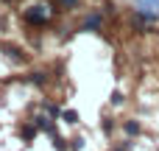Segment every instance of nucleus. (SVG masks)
Masks as SVG:
<instances>
[{"label": "nucleus", "instance_id": "obj_1", "mask_svg": "<svg viewBox=\"0 0 159 151\" xmlns=\"http://www.w3.org/2000/svg\"><path fill=\"white\" fill-rule=\"evenodd\" d=\"M22 20H25L28 25H45V22H48V8H45V6H31V8L22 11Z\"/></svg>", "mask_w": 159, "mask_h": 151}, {"label": "nucleus", "instance_id": "obj_2", "mask_svg": "<svg viewBox=\"0 0 159 151\" xmlns=\"http://www.w3.org/2000/svg\"><path fill=\"white\" fill-rule=\"evenodd\" d=\"M98 25H101V17H98V14H92V17L84 20V28H98Z\"/></svg>", "mask_w": 159, "mask_h": 151}, {"label": "nucleus", "instance_id": "obj_3", "mask_svg": "<svg viewBox=\"0 0 159 151\" xmlns=\"http://www.w3.org/2000/svg\"><path fill=\"white\" fill-rule=\"evenodd\" d=\"M137 3H140V6H148V8H154V11L159 14V0H137Z\"/></svg>", "mask_w": 159, "mask_h": 151}, {"label": "nucleus", "instance_id": "obj_4", "mask_svg": "<svg viewBox=\"0 0 159 151\" xmlns=\"http://www.w3.org/2000/svg\"><path fill=\"white\" fill-rule=\"evenodd\" d=\"M78 3H81V0H59V6H61V8H75Z\"/></svg>", "mask_w": 159, "mask_h": 151}, {"label": "nucleus", "instance_id": "obj_5", "mask_svg": "<svg viewBox=\"0 0 159 151\" xmlns=\"http://www.w3.org/2000/svg\"><path fill=\"white\" fill-rule=\"evenodd\" d=\"M61 118H64L67 123H75V120H78V115H75V112H61Z\"/></svg>", "mask_w": 159, "mask_h": 151}, {"label": "nucleus", "instance_id": "obj_6", "mask_svg": "<svg viewBox=\"0 0 159 151\" xmlns=\"http://www.w3.org/2000/svg\"><path fill=\"white\" fill-rule=\"evenodd\" d=\"M126 132H129V134H137L140 126H137V123H126Z\"/></svg>", "mask_w": 159, "mask_h": 151}, {"label": "nucleus", "instance_id": "obj_7", "mask_svg": "<svg viewBox=\"0 0 159 151\" xmlns=\"http://www.w3.org/2000/svg\"><path fill=\"white\" fill-rule=\"evenodd\" d=\"M31 81H34V84H42V81H45V76H42V73H34V76H31Z\"/></svg>", "mask_w": 159, "mask_h": 151}, {"label": "nucleus", "instance_id": "obj_8", "mask_svg": "<svg viewBox=\"0 0 159 151\" xmlns=\"http://www.w3.org/2000/svg\"><path fill=\"white\" fill-rule=\"evenodd\" d=\"M34 134H36V129H34V126H25V137H28V140H31V137H34Z\"/></svg>", "mask_w": 159, "mask_h": 151}]
</instances>
